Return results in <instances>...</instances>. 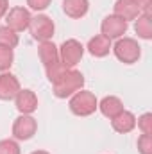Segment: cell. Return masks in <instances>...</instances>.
<instances>
[{"label":"cell","instance_id":"1","mask_svg":"<svg viewBox=\"0 0 152 154\" xmlns=\"http://www.w3.org/2000/svg\"><path fill=\"white\" fill-rule=\"evenodd\" d=\"M38 52H39V59H41V63L45 66V72H47L48 81L54 82L57 77L66 70V66L59 59V48L52 41H41Z\"/></svg>","mask_w":152,"mask_h":154},{"label":"cell","instance_id":"2","mask_svg":"<svg viewBox=\"0 0 152 154\" xmlns=\"http://www.w3.org/2000/svg\"><path fill=\"white\" fill-rule=\"evenodd\" d=\"M52 86H54V95L57 99H66V97H72L75 91H79L84 86V75L77 70L66 68L52 82Z\"/></svg>","mask_w":152,"mask_h":154},{"label":"cell","instance_id":"3","mask_svg":"<svg viewBox=\"0 0 152 154\" xmlns=\"http://www.w3.org/2000/svg\"><path fill=\"white\" fill-rule=\"evenodd\" d=\"M97 108H99V102H97V97L91 91L79 90V91H75L72 95V99H70V109L77 116L93 115L97 111Z\"/></svg>","mask_w":152,"mask_h":154},{"label":"cell","instance_id":"4","mask_svg":"<svg viewBox=\"0 0 152 154\" xmlns=\"http://www.w3.org/2000/svg\"><path fill=\"white\" fill-rule=\"evenodd\" d=\"M111 48H113L114 56L125 65L136 63L140 59V56H141V47L138 45L136 39L132 38H120L114 43V47H111Z\"/></svg>","mask_w":152,"mask_h":154},{"label":"cell","instance_id":"5","mask_svg":"<svg viewBox=\"0 0 152 154\" xmlns=\"http://www.w3.org/2000/svg\"><path fill=\"white\" fill-rule=\"evenodd\" d=\"M54 22L47 16V14H38L34 18H31L29 23V31L32 34V38L38 41H50V38L54 36Z\"/></svg>","mask_w":152,"mask_h":154},{"label":"cell","instance_id":"6","mask_svg":"<svg viewBox=\"0 0 152 154\" xmlns=\"http://www.w3.org/2000/svg\"><path fill=\"white\" fill-rule=\"evenodd\" d=\"M82 54H84V47L77 39H66L61 45V48H59V59H61V63L66 68L75 66L77 63L81 61Z\"/></svg>","mask_w":152,"mask_h":154},{"label":"cell","instance_id":"7","mask_svg":"<svg viewBox=\"0 0 152 154\" xmlns=\"http://www.w3.org/2000/svg\"><path fill=\"white\" fill-rule=\"evenodd\" d=\"M38 129V122L29 115L18 116L13 124V136L16 140H31L36 134Z\"/></svg>","mask_w":152,"mask_h":154},{"label":"cell","instance_id":"8","mask_svg":"<svg viewBox=\"0 0 152 154\" xmlns=\"http://www.w3.org/2000/svg\"><path fill=\"white\" fill-rule=\"evenodd\" d=\"M31 13L25 9V7H13L7 14H5V22H7V27L13 29L14 32H22L25 29H29V23H31Z\"/></svg>","mask_w":152,"mask_h":154},{"label":"cell","instance_id":"9","mask_svg":"<svg viewBox=\"0 0 152 154\" xmlns=\"http://www.w3.org/2000/svg\"><path fill=\"white\" fill-rule=\"evenodd\" d=\"M100 31L106 38L113 39V38H122L127 32V22H123L122 18H118L116 14L106 16L100 23Z\"/></svg>","mask_w":152,"mask_h":154},{"label":"cell","instance_id":"10","mask_svg":"<svg viewBox=\"0 0 152 154\" xmlns=\"http://www.w3.org/2000/svg\"><path fill=\"white\" fill-rule=\"evenodd\" d=\"M16 99V109L22 115H31L38 109V97L32 90H20Z\"/></svg>","mask_w":152,"mask_h":154},{"label":"cell","instance_id":"11","mask_svg":"<svg viewBox=\"0 0 152 154\" xmlns=\"http://www.w3.org/2000/svg\"><path fill=\"white\" fill-rule=\"evenodd\" d=\"M20 82L13 74L2 72L0 74V100H11L20 91Z\"/></svg>","mask_w":152,"mask_h":154},{"label":"cell","instance_id":"12","mask_svg":"<svg viewBox=\"0 0 152 154\" xmlns=\"http://www.w3.org/2000/svg\"><path fill=\"white\" fill-rule=\"evenodd\" d=\"M114 14L118 18H122L123 22L136 20L141 14V7L136 2H132V0H118L114 4Z\"/></svg>","mask_w":152,"mask_h":154},{"label":"cell","instance_id":"13","mask_svg":"<svg viewBox=\"0 0 152 154\" xmlns=\"http://www.w3.org/2000/svg\"><path fill=\"white\" fill-rule=\"evenodd\" d=\"M111 125L116 133H131L136 127V116L132 115L131 111H122L120 115H116L114 118H111Z\"/></svg>","mask_w":152,"mask_h":154},{"label":"cell","instance_id":"14","mask_svg":"<svg viewBox=\"0 0 152 154\" xmlns=\"http://www.w3.org/2000/svg\"><path fill=\"white\" fill-rule=\"evenodd\" d=\"M88 50H90V54L95 56V57H104V56H108L109 50H111V39L106 38L104 34H99V36H95V38L90 39Z\"/></svg>","mask_w":152,"mask_h":154},{"label":"cell","instance_id":"15","mask_svg":"<svg viewBox=\"0 0 152 154\" xmlns=\"http://www.w3.org/2000/svg\"><path fill=\"white\" fill-rule=\"evenodd\" d=\"M90 9L88 0H63V11L70 18H82Z\"/></svg>","mask_w":152,"mask_h":154},{"label":"cell","instance_id":"16","mask_svg":"<svg viewBox=\"0 0 152 154\" xmlns=\"http://www.w3.org/2000/svg\"><path fill=\"white\" fill-rule=\"evenodd\" d=\"M99 108H100L102 115L108 116V118H114L116 115H120V113L123 111V104H122V100H120L118 97H113V95L104 97V99L100 100Z\"/></svg>","mask_w":152,"mask_h":154},{"label":"cell","instance_id":"17","mask_svg":"<svg viewBox=\"0 0 152 154\" xmlns=\"http://www.w3.org/2000/svg\"><path fill=\"white\" fill-rule=\"evenodd\" d=\"M134 31H136V34L141 39H150L152 38V20H150V16L140 14V16L136 18V23H134Z\"/></svg>","mask_w":152,"mask_h":154},{"label":"cell","instance_id":"18","mask_svg":"<svg viewBox=\"0 0 152 154\" xmlns=\"http://www.w3.org/2000/svg\"><path fill=\"white\" fill-rule=\"evenodd\" d=\"M18 45V34L9 29L7 25L5 27H0V47H5V48H14Z\"/></svg>","mask_w":152,"mask_h":154},{"label":"cell","instance_id":"19","mask_svg":"<svg viewBox=\"0 0 152 154\" xmlns=\"http://www.w3.org/2000/svg\"><path fill=\"white\" fill-rule=\"evenodd\" d=\"M13 48H5V47H0V72H5L11 68L13 65Z\"/></svg>","mask_w":152,"mask_h":154},{"label":"cell","instance_id":"20","mask_svg":"<svg viewBox=\"0 0 152 154\" xmlns=\"http://www.w3.org/2000/svg\"><path fill=\"white\" fill-rule=\"evenodd\" d=\"M138 127H140V131L143 133V134H152V115L150 113H145V115H141L138 118Z\"/></svg>","mask_w":152,"mask_h":154},{"label":"cell","instance_id":"21","mask_svg":"<svg viewBox=\"0 0 152 154\" xmlns=\"http://www.w3.org/2000/svg\"><path fill=\"white\" fill-rule=\"evenodd\" d=\"M138 151H140V154H152V136L150 134H141L138 138Z\"/></svg>","mask_w":152,"mask_h":154},{"label":"cell","instance_id":"22","mask_svg":"<svg viewBox=\"0 0 152 154\" xmlns=\"http://www.w3.org/2000/svg\"><path fill=\"white\" fill-rule=\"evenodd\" d=\"M0 154H20V147L14 140H0Z\"/></svg>","mask_w":152,"mask_h":154},{"label":"cell","instance_id":"23","mask_svg":"<svg viewBox=\"0 0 152 154\" xmlns=\"http://www.w3.org/2000/svg\"><path fill=\"white\" fill-rule=\"evenodd\" d=\"M50 2L52 0H27V5L31 9H34V11H43V9H47L50 5Z\"/></svg>","mask_w":152,"mask_h":154},{"label":"cell","instance_id":"24","mask_svg":"<svg viewBox=\"0 0 152 154\" xmlns=\"http://www.w3.org/2000/svg\"><path fill=\"white\" fill-rule=\"evenodd\" d=\"M7 9H9V2L7 0H0V20L7 14Z\"/></svg>","mask_w":152,"mask_h":154},{"label":"cell","instance_id":"25","mask_svg":"<svg viewBox=\"0 0 152 154\" xmlns=\"http://www.w3.org/2000/svg\"><path fill=\"white\" fill-rule=\"evenodd\" d=\"M132 2H136V4H138V5H140V7H145V5H147V4H150L152 0H132Z\"/></svg>","mask_w":152,"mask_h":154},{"label":"cell","instance_id":"26","mask_svg":"<svg viewBox=\"0 0 152 154\" xmlns=\"http://www.w3.org/2000/svg\"><path fill=\"white\" fill-rule=\"evenodd\" d=\"M31 154H48V152H45V151H34V152H31Z\"/></svg>","mask_w":152,"mask_h":154}]
</instances>
